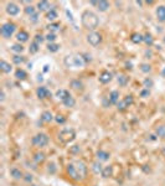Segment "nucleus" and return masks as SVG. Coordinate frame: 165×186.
<instances>
[{"mask_svg": "<svg viewBox=\"0 0 165 186\" xmlns=\"http://www.w3.org/2000/svg\"><path fill=\"white\" fill-rule=\"evenodd\" d=\"M81 22H82L83 27L87 30H94L98 27L99 25V19L97 16V14H94L91 10H84L81 15Z\"/></svg>", "mask_w": 165, "mask_h": 186, "instance_id": "f257e3e1", "label": "nucleus"}, {"mask_svg": "<svg viewBox=\"0 0 165 186\" xmlns=\"http://www.w3.org/2000/svg\"><path fill=\"white\" fill-rule=\"evenodd\" d=\"M65 65L66 67H83L86 65V61L83 60L82 55H71L65 57Z\"/></svg>", "mask_w": 165, "mask_h": 186, "instance_id": "f03ea898", "label": "nucleus"}, {"mask_svg": "<svg viewBox=\"0 0 165 186\" xmlns=\"http://www.w3.org/2000/svg\"><path fill=\"white\" fill-rule=\"evenodd\" d=\"M49 142H50V138L45 133H37L31 138V144L35 148H45L49 145Z\"/></svg>", "mask_w": 165, "mask_h": 186, "instance_id": "7ed1b4c3", "label": "nucleus"}, {"mask_svg": "<svg viewBox=\"0 0 165 186\" xmlns=\"http://www.w3.org/2000/svg\"><path fill=\"white\" fill-rule=\"evenodd\" d=\"M75 137H76V133H75L73 129H64L59 134V139L64 144H67V143L72 142L75 139Z\"/></svg>", "mask_w": 165, "mask_h": 186, "instance_id": "20e7f679", "label": "nucleus"}, {"mask_svg": "<svg viewBox=\"0 0 165 186\" xmlns=\"http://www.w3.org/2000/svg\"><path fill=\"white\" fill-rule=\"evenodd\" d=\"M15 30H16V25L14 24V22H6V24H4L2 26H1V35H2V37H5V39H10L11 36H12V34L15 32Z\"/></svg>", "mask_w": 165, "mask_h": 186, "instance_id": "39448f33", "label": "nucleus"}, {"mask_svg": "<svg viewBox=\"0 0 165 186\" xmlns=\"http://www.w3.org/2000/svg\"><path fill=\"white\" fill-rule=\"evenodd\" d=\"M66 173H67V175L70 176V179H72L73 181H80V180H82V178H81V175L78 174V171H77V169H76V165H75L73 163L67 164V166H66Z\"/></svg>", "mask_w": 165, "mask_h": 186, "instance_id": "423d86ee", "label": "nucleus"}, {"mask_svg": "<svg viewBox=\"0 0 165 186\" xmlns=\"http://www.w3.org/2000/svg\"><path fill=\"white\" fill-rule=\"evenodd\" d=\"M87 42L96 47V46H98L102 42V35L96 32V31H92V32H89L87 35Z\"/></svg>", "mask_w": 165, "mask_h": 186, "instance_id": "0eeeda50", "label": "nucleus"}, {"mask_svg": "<svg viewBox=\"0 0 165 186\" xmlns=\"http://www.w3.org/2000/svg\"><path fill=\"white\" fill-rule=\"evenodd\" d=\"M75 165H76V169H77L78 174L81 175V178L84 179V178L87 176V174H88V166L83 163L82 160H77V161L75 163Z\"/></svg>", "mask_w": 165, "mask_h": 186, "instance_id": "6e6552de", "label": "nucleus"}, {"mask_svg": "<svg viewBox=\"0 0 165 186\" xmlns=\"http://www.w3.org/2000/svg\"><path fill=\"white\" fill-rule=\"evenodd\" d=\"M36 95H37V98L39 99H46V98H51V92L46 88V87H44V86H41V87H37V90H36Z\"/></svg>", "mask_w": 165, "mask_h": 186, "instance_id": "1a4fd4ad", "label": "nucleus"}, {"mask_svg": "<svg viewBox=\"0 0 165 186\" xmlns=\"http://www.w3.org/2000/svg\"><path fill=\"white\" fill-rule=\"evenodd\" d=\"M5 9H6V12L9 15H11V16H15V15H17L20 12V7L15 2H9Z\"/></svg>", "mask_w": 165, "mask_h": 186, "instance_id": "9d476101", "label": "nucleus"}, {"mask_svg": "<svg viewBox=\"0 0 165 186\" xmlns=\"http://www.w3.org/2000/svg\"><path fill=\"white\" fill-rule=\"evenodd\" d=\"M112 78H113V75H112L109 71H103V72L99 75V77H98L99 82H101V83H103V85L109 83V82L112 81Z\"/></svg>", "mask_w": 165, "mask_h": 186, "instance_id": "9b49d317", "label": "nucleus"}, {"mask_svg": "<svg viewBox=\"0 0 165 186\" xmlns=\"http://www.w3.org/2000/svg\"><path fill=\"white\" fill-rule=\"evenodd\" d=\"M24 173L19 169V168H11L10 169V176L15 180H20V179H24Z\"/></svg>", "mask_w": 165, "mask_h": 186, "instance_id": "f8f14e48", "label": "nucleus"}, {"mask_svg": "<svg viewBox=\"0 0 165 186\" xmlns=\"http://www.w3.org/2000/svg\"><path fill=\"white\" fill-rule=\"evenodd\" d=\"M70 87H71L73 91H77V92H82L83 88H84L82 81H80V80H72V81L70 82Z\"/></svg>", "mask_w": 165, "mask_h": 186, "instance_id": "ddd939ff", "label": "nucleus"}, {"mask_svg": "<svg viewBox=\"0 0 165 186\" xmlns=\"http://www.w3.org/2000/svg\"><path fill=\"white\" fill-rule=\"evenodd\" d=\"M96 158H97V160L98 161H107V160H109V158H111V154L108 153V151H104V150H98L97 153H96Z\"/></svg>", "mask_w": 165, "mask_h": 186, "instance_id": "4468645a", "label": "nucleus"}, {"mask_svg": "<svg viewBox=\"0 0 165 186\" xmlns=\"http://www.w3.org/2000/svg\"><path fill=\"white\" fill-rule=\"evenodd\" d=\"M155 14H157L158 20H159L160 22H164L165 21V5H160V6H158V7H157Z\"/></svg>", "mask_w": 165, "mask_h": 186, "instance_id": "2eb2a0df", "label": "nucleus"}, {"mask_svg": "<svg viewBox=\"0 0 165 186\" xmlns=\"http://www.w3.org/2000/svg\"><path fill=\"white\" fill-rule=\"evenodd\" d=\"M32 159H34V161H35L36 164H42V163L45 161L46 156H45V154H44L42 151H36V153H34Z\"/></svg>", "mask_w": 165, "mask_h": 186, "instance_id": "dca6fc26", "label": "nucleus"}, {"mask_svg": "<svg viewBox=\"0 0 165 186\" xmlns=\"http://www.w3.org/2000/svg\"><path fill=\"white\" fill-rule=\"evenodd\" d=\"M108 99H109V102H111V104H118V102H119V92L118 91H112V92L109 93V95H108Z\"/></svg>", "mask_w": 165, "mask_h": 186, "instance_id": "f3484780", "label": "nucleus"}, {"mask_svg": "<svg viewBox=\"0 0 165 186\" xmlns=\"http://www.w3.org/2000/svg\"><path fill=\"white\" fill-rule=\"evenodd\" d=\"M55 119V117L52 115V113L50 112V110H45V112H42V114H41V120L42 122H45V123H50V122H52Z\"/></svg>", "mask_w": 165, "mask_h": 186, "instance_id": "a211bd4d", "label": "nucleus"}, {"mask_svg": "<svg viewBox=\"0 0 165 186\" xmlns=\"http://www.w3.org/2000/svg\"><path fill=\"white\" fill-rule=\"evenodd\" d=\"M29 34L26 32V31H24V30H21V31H19L17 32V35H16V40L19 41V42H26L27 40H29Z\"/></svg>", "mask_w": 165, "mask_h": 186, "instance_id": "6ab92c4d", "label": "nucleus"}, {"mask_svg": "<svg viewBox=\"0 0 165 186\" xmlns=\"http://www.w3.org/2000/svg\"><path fill=\"white\" fill-rule=\"evenodd\" d=\"M50 2L49 1H39L37 2V10L39 11H50Z\"/></svg>", "mask_w": 165, "mask_h": 186, "instance_id": "aec40b11", "label": "nucleus"}, {"mask_svg": "<svg viewBox=\"0 0 165 186\" xmlns=\"http://www.w3.org/2000/svg\"><path fill=\"white\" fill-rule=\"evenodd\" d=\"M0 70H1L4 73H10L11 70H12V67H11V65L7 63L6 61L1 60V61H0Z\"/></svg>", "mask_w": 165, "mask_h": 186, "instance_id": "412c9836", "label": "nucleus"}, {"mask_svg": "<svg viewBox=\"0 0 165 186\" xmlns=\"http://www.w3.org/2000/svg\"><path fill=\"white\" fill-rule=\"evenodd\" d=\"M70 95H71V94H70V92H68L67 90H59V91L56 92V97H57L60 100H62V102H64L66 98H68Z\"/></svg>", "mask_w": 165, "mask_h": 186, "instance_id": "4be33fe9", "label": "nucleus"}, {"mask_svg": "<svg viewBox=\"0 0 165 186\" xmlns=\"http://www.w3.org/2000/svg\"><path fill=\"white\" fill-rule=\"evenodd\" d=\"M109 6H111V4H109L108 1H106V0H101V1H98L97 9H98L99 11L104 12V11H107V10L109 9Z\"/></svg>", "mask_w": 165, "mask_h": 186, "instance_id": "5701e85b", "label": "nucleus"}, {"mask_svg": "<svg viewBox=\"0 0 165 186\" xmlns=\"http://www.w3.org/2000/svg\"><path fill=\"white\" fill-rule=\"evenodd\" d=\"M130 41H132L133 44H140V42L144 41V36L140 35V34H138V32H134V34H132V36H130Z\"/></svg>", "mask_w": 165, "mask_h": 186, "instance_id": "b1692460", "label": "nucleus"}, {"mask_svg": "<svg viewBox=\"0 0 165 186\" xmlns=\"http://www.w3.org/2000/svg\"><path fill=\"white\" fill-rule=\"evenodd\" d=\"M112 174H113V166H111V165H108V166H104L103 168V170H102V178H104V179H107V178H109V176H112Z\"/></svg>", "mask_w": 165, "mask_h": 186, "instance_id": "393cba45", "label": "nucleus"}, {"mask_svg": "<svg viewBox=\"0 0 165 186\" xmlns=\"http://www.w3.org/2000/svg\"><path fill=\"white\" fill-rule=\"evenodd\" d=\"M155 134H157V137L165 139V124H160V125L155 127Z\"/></svg>", "mask_w": 165, "mask_h": 186, "instance_id": "a878e982", "label": "nucleus"}, {"mask_svg": "<svg viewBox=\"0 0 165 186\" xmlns=\"http://www.w3.org/2000/svg\"><path fill=\"white\" fill-rule=\"evenodd\" d=\"M62 103H64L65 107H67V108H72V107H75V104H76V99H75L72 95H70V97L66 98Z\"/></svg>", "mask_w": 165, "mask_h": 186, "instance_id": "bb28decb", "label": "nucleus"}, {"mask_svg": "<svg viewBox=\"0 0 165 186\" xmlns=\"http://www.w3.org/2000/svg\"><path fill=\"white\" fill-rule=\"evenodd\" d=\"M92 170H93V173L94 174H102V170H103V168H102V165H101V161H94L93 164H92Z\"/></svg>", "mask_w": 165, "mask_h": 186, "instance_id": "cd10ccee", "label": "nucleus"}, {"mask_svg": "<svg viewBox=\"0 0 165 186\" xmlns=\"http://www.w3.org/2000/svg\"><path fill=\"white\" fill-rule=\"evenodd\" d=\"M57 17H59V14H57V11L54 10V9H51V10L47 11V14H46V19L50 20V21H54V20H56Z\"/></svg>", "mask_w": 165, "mask_h": 186, "instance_id": "c85d7f7f", "label": "nucleus"}, {"mask_svg": "<svg viewBox=\"0 0 165 186\" xmlns=\"http://www.w3.org/2000/svg\"><path fill=\"white\" fill-rule=\"evenodd\" d=\"M15 77H16L17 80L22 81V80H25V78L27 77V73H26L24 70H21V68H17V70L15 71Z\"/></svg>", "mask_w": 165, "mask_h": 186, "instance_id": "c756f323", "label": "nucleus"}, {"mask_svg": "<svg viewBox=\"0 0 165 186\" xmlns=\"http://www.w3.org/2000/svg\"><path fill=\"white\" fill-rule=\"evenodd\" d=\"M117 81H118L119 86L124 87V86H127V83H128V77H127L125 75H119V76L117 77Z\"/></svg>", "mask_w": 165, "mask_h": 186, "instance_id": "7c9ffc66", "label": "nucleus"}, {"mask_svg": "<svg viewBox=\"0 0 165 186\" xmlns=\"http://www.w3.org/2000/svg\"><path fill=\"white\" fill-rule=\"evenodd\" d=\"M39 49H40V45L37 44V42H31L30 44V47H29V51H30V53H36L37 51H39Z\"/></svg>", "mask_w": 165, "mask_h": 186, "instance_id": "2f4dec72", "label": "nucleus"}, {"mask_svg": "<svg viewBox=\"0 0 165 186\" xmlns=\"http://www.w3.org/2000/svg\"><path fill=\"white\" fill-rule=\"evenodd\" d=\"M47 29H49V31L50 32H56V31H59L60 30V24H57V22H52V24H50L49 26H47Z\"/></svg>", "mask_w": 165, "mask_h": 186, "instance_id": "473e14b6", "label": "nucleus"}, {"mask_svg": "<svg viewBox=\"0 0 165 186\" xmlns=\"http://www.w3.org/2000/svg\"><path fill=\"white\" fill-rule=\"evenodd\" d=\"M66 117L64 115V114H57V115H55V122L57 123V124H65L66 123Z\"/></svg>", "mask_w": 165, "mask_h": 186, "instance_id": "72a5a7b5", "label": "nucleus"}, {"mask_svg": "<svg viewBox=\"0 0 165 186\" xmlns=\"http://www.w3.org/2000/svg\"><path fill=\"white\" fill-rule=\"evenodd\" d=\"M11 51L17 52V53H21V52L24 51V46H22L21 44H15V45L11 46Z\"/></svg>", "mask_w": 165, "mask_h": 186, "instance_id": "f704fd0d", "label": "nucleus"}, {"mask_svg": "<svg viewBox=\"0 0 165 186\" xmlns=\"http://www.w3.org/2000/svg\"><path fill=\"white\" fill-rule=\"evenodd\" d=\"M47 50H49L50 52H57V51L60 50V45H57V44H55V42L49 44V45H47Z\"/></svg>", "mask_w": 165, "mask_h": 186, "instance_id": "c9c22d12", "label": "nucleus"}, {"mask_svg": "<svg viewBox=\"0 0 165 186\" xmlns=\"http://www.w3.org/2000/svg\"><path fill=\"white\" fill-rule=\"evenodd\" d=\"M24 61H25V58H24L22 56H20V55L12 56V62H14L15 65H21V63H24Z\"/></svg>", "mask_w": 165, "mask_h": 186, "instance_id": "e433bc0d", "label": "nucleus"}, {"mask_svg": "<svg viewBox=\"0 0 165 186\" xmlns=\"http://www.w3.org/2000/svg\"><path fill=\"white\" fill-rule=\"evenodd\" d=\"M123 102L127 104V107H129V105H132V104L134 103V98H133V95H132V94H128V95H125V97H124Z\"/></svg>", "mask_w": 165, "mask_h": 186, "instance_id": "4c0bfd02", "label": "nucleus"}, {"mask_svg": "<svg viewBox=\"0 0 165 186\" xmlns=\"http://www.w3.org/2000/svg\"><path fill=\"white\" fill-rule=\"evenodd\" d=\"M25 12H26L27 15L32 16L34 14H36V9H35V6H32V5H27V6L25 7Z\"/></svg>", "mask_w": 165, "mask_h": 186, "instance_id": "58836bf2", "label": "nucleus"}, {"mask_svg": "<svg viewBox=\"0 0 165 186\" xmlns=\"http://www.w3.org/2000/svg\"><path fill=\"white\" fill-rule=\"evenodd\" d=\"M144 42H145L148 46H152V45H153V42H154V39H153V36H152L150 34H147V35H144Z\"/></svg>", "mask_w": 165, "mask_h": 186, "instance_id": "ea45409f", "label": "nucleus"}, {"mask_svg": "<svg viewBox=\"0 0 165 186\" xmlns=\"http://www.w3.org/2000/svg\"><path fill=\"white\" fill-rule=\"evenodd\" d=\"M45 39H46V41H49V44H52L57 37H56V35H55L54 32H49V34L45 36Z\"/></svg>", "mask_w": 165, "mask_h": 186, "instance_id": "a19ab883", "label": "nucleus"}, {"mask_svg": "<svg viewBox=\"0 0 165 186\" xmlns=\"http://www.w3.org/2000/svg\"><path fill=\"white\" fill-rule=\"evenodd\" d=\"M140 71L144 73H149L152 71V66L148 63H143V65H140Z\"/></svg>", "mask_w": 165, "mask_h": 186, "instance_id": "79ce46f5", "label": "nucleus"}, {"mask_svg": "<svg viewBox=\"0 0 165 186\" xmlns=\"http://www.w3.org/2000/svg\"><path fill=\"white\" fill-rule=\"evenodd\" d=\"M128 107H127V104L123 102V100H120V102H118V104H117V109L119 110V112H124L125 109H127Z\"/></svg>", "mask_w": 165, "mask_h": 186, "instance_id": "37998d69", "label": "nucleus"}, {"mask_svg": "<svg viewBox=\"0 0 165 186\" xmlns=\"http://www.w3.org/2000/svg\"><path fill=\"white\" fill-rule=\"evenodd\" d=\"M56 165L54 164V163H50L49 164V166H47V173L49 174H56Z\"/></svg>", "mask_w": 165, "mask_h": 186, "instance_id": "c03bdc74", "label": "nucleus"}, {"mask_svg": "<svg viewBox=\"0 0 165 186\" xmlns=\"http://www.w3.org/2000/svg\"><path fill=\"white\" fill-rule=\"evenodd\" d=\"M143 85H144V87H145V88H148V90H149L150 87H153V85H154V83H153V81H152L150 78H145V80H144V82H143Z\"/></svg>", "mask_w": 165, "mask_h": 186, "instance_id": "a18cd8bd", "label": "nucleus"}, {"mask_svg": "<svg viewBox=\"0 0 165 186\" xmlns=\"http://www.w3.org/2000/svg\"><path fill=\"white\" fill-rule=\"evenodd\" d=\"M45 40H46V39H45V36H42V35H40V34H37V35L35 36V42H37L39 45H40V44H42Z\"/></svg>", "mask_w": 165, "mask_h": 186, "instance_id": "49530a36", "label": "nucleus"}, {"mask_svg": "<svg viewBox=\"0 0 165 186\" xmlns=\"http://www.w3.org/2000/svg\"><path fill=\"white\" fill-rule=\"evenodd\" d=\"M80 150H81L80 145H73V146L70 148V153H71V154H78Z\"/></svg>", "mask_w": 165, "mask_h": 186, "instance_id": "de8ad7c7", "label": "nucleus"}, {"mask_svg": "<svg viewBox=\"0 0 165 186\" xmlns=\"http://www.w3.org/2000/svg\"><path fill=\"white\" fill-rule=\"evenodd\" d=\"M22 180H24L25 183H27V184H31V183H32V180H34V178H32V175H31V174H25Z\"/></svg>", "mask_w": 165, "mask_h": 186, "instance_id": "09e8293b", "label": "nucleus"}, {"mask_svg": "<svg viewBox=\"0 0 165 186\" xmlns=\"http://www.w3.org/2000/svg\"><path fill=\"white\" fill-rule=\"evenodd\" d=\"M140 97H143V98H147V97H149L150 95V90H148V88H144V90H142L140 91Z\"/></svg>", "mask_w": 165, "mask_h": 186, "instance_id": "8fccbe9b", "label": "nucleus"}, {"mask_svg": "<svg viewBox=\"0 0 165 186\" xmlns=\"http://www.w3.org/2000/svg\"><path fill=\"white\" fill-rule=\"evenodd\" d=\"M39 16H40V14L36 12V14H34L32 16H30V20H31L32 22H37V21H39Z\"/></svg>", "mask_w": 165, "mask_h": 186, "instance_id": "3c124183", "label": "nucleus"}, {"mask_svg": "<svg viewBox=\"0 0 165 186\" xmlns=\"http://www.w3.org/2000/svg\"><path fill=\"white\" fill-rule=\"evenodd\" d=\"M82 57H83V60L86 61V63L92 61V58H91V55H87V53H84V55H82Z\"/></svg>", "mask_w": 165, "mask_h": 186, "instance_id": "603ef678", "label": "nucleus"}, {"mask_svg": "<svg viewBox=\"0 0 165 186\" xmlns=\"http://www.w3.org/2000/svg\"><path fill=\"white\" fill-rule=\"evenodd\" d=\"M49 67H50L49 65H45V66H44V72H47V71H49Z\"/></svg>", "mask_w": 165, "mask_h": 186, "instance_id": "864d4df0", "label": "nucleus"}, {"mask_svg": "<svg viewBox=\"0 0 165 186\" xmlns=\"http://www.w3.org/2000/svg\"><path fill=\"white\" fill-rule=\"evenodd\" d=\"M0 99H1V102L5 99V93H4V91H1V98Z\"/></svg>", "mask_w": 165, "mask_h": 186, "instance_id": "5fc2aeb1", "label": "nucleus"}, {"mask_svg": "<svg viewBox=\"0 0 165 186\" xmlns=\"http://www.w3.org/2000/svg\"><path fill=\"white\" fill-rule=\"evenodd\" d=\"M89 4H91V5H93V6H97V5H98V1H91Z\"/></svg>", "mask_w": 165, "mask_h": 186, "instance_id": "6e6d98bb", "label": "nucleus"}, {"mask_svg": "<svg viewBox=\"0 0 165 186\" xmlns=\"http://www.w3.org/2000/svg\"><path fill=\"white\" fill-rule=\"evenodd\" d=\"M162 75H163V76L165 77V67H164V70H163V72H162Z\"/></svg>", "mask_w": 165, "mask_h": 186, "instance_id": "4d7b16f0", "label": "nucleus"}]
</instances>
